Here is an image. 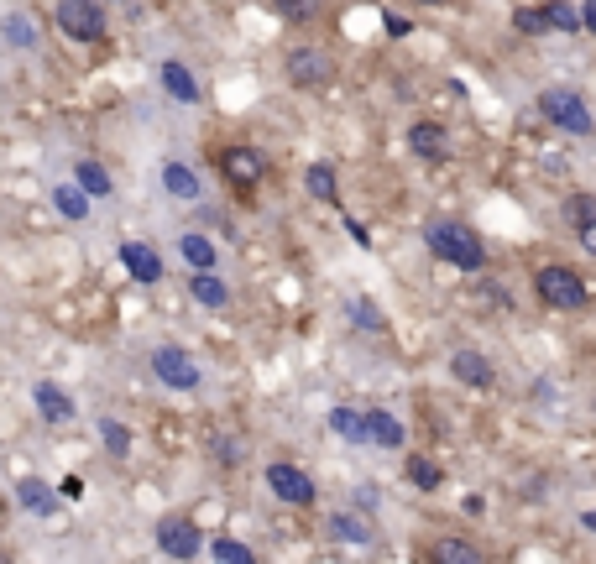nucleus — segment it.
Returning <instances> with one entry per match:
<instances>
[{"label": "nucleus", "instance_id": "1", "mask_svg": "<svg viewBox=\"0 0 596 564\" xmlns=\"http://www.w3.org/2000/svg\"><path fill=\"white\" fill-rule=\"evenodd\" d=\"M424 246L440 256V262L461 267V272H481L487 267V246H481V235L461 220H429L424 225Z\"/></svg>", "mask_w": 596, "mask_h": 564}, {"label": "nucleus", "instance_id": "2", "mask_svg": "<svg viewBox=\"0 0 596 564\" xmlns=\"http://www.w3.org/2000/svg\"><path fill=\"white\" fill-rule=\"evenodd\" d=\"M534 293L544 309H555V314H576L591 303V282L576 272V267H565V262H549L534 272Z\"/></svg>", "mask_w": 596, "mask_h": 564}, {"label": "nucleus", "instance_id": "3", "mask_svg": "<svg viewBox=\"0 0 596 564\" xmlns=\"http://www.w3.org/2000/svg\"><path fill=\"white\" fill-rule=\"evenodd\" d=\"M539 115L555 131H570V136H591L596 131V115H591V105L576 89H544L539 94Z\"/></svg>", "mask_w": 596, "mask_h": 564}, {"label": "nucleus", "instance_id": "4", "mask_svg": "<svg viewBox=\"0 0 596 564\" xmlns=\"http://www.w3.org/2000/svg\"><path fill=\"white\" fill-rule=\"evenodd\" d=\"M53 21L74 42H105V6H95V0H58Z\"/></svg>", "mask_w": 596, "mask_h": 564}, {"label": "nucleus", "instance_id": "5", "mask_svg": "<svg viewBox=\"0 0 596 564\" xmlns=\"http://www.w3.org/2000/svg\"><path fill=\"white\" fill-rule=\"evenodd\" d=\"M283 74L293 89H325L335 79V58L325 53V47H293L288 63H283Z\"/></svg>", "mask_w": 596, "mask_h": 564}, {"label": "nucleus", "instance_id": "6", "mask_svg": "<svg viewBox=\"0 0 596 564\" xmlns=\"http://www.w3.org/2000/svg\"><path fill=\"white\" fill-rule=\"evenodd\" d=\"M157 549H163L168 559H178V564H189V559L204 549V533H199L194 517L173 512V517H163V523H157Z\"/></svg>", "mask_w": 596, "mask_h": 564}, {"label": "nucleus", "instance_id": "7", "mask_svg": "<svg viewBox=\"0 0 596 564\" xmlns=\"http://www.w3.org/2000/svg\"><path fill=\"white\" fill-rule=\"evenodd\" d=\"M152 371H157V382L173 387V392H194L199 387V366H194V356L183 345H157L152 350Z\"/></svg>", "mask_w": 596, "mask_h": 564}, {"label": "nucleus", "instance_id": "8", "mask_svg": "<svg viewBox=\"0 0 596 564\" xmlns=\"http://www.w3.org/2000/svg\"><path fill=\"white\" fill-rule=\"evenodd\" d=\"M220 173L231 188H241V194H251V188H262L267 178V157L257 147H225L220 152Z\"/></svg>", "mask_w": 596, "mask_h": 564}, {"label": "nucleus", "instance_id": "9", "mask_svg": "<svg viewBox=\"0 0 596 564\" xmlns=\"http://www.w3.org/2000/svg\"><path fill=\"white\" fill-rule=\"evenodd\" d=\"M267 491H272L278 502H288V507H314V481H309L298 465H288V460L267 465Z\"/></svg>", "mask_w": 596, "mask_h": 564}, {"label": "nucleus", "instance_id": "10", "mask_svg": "<svg viewBox=\"0 0 596 564\" xmlns=\"http://www.w3.org/2000/svg\"><path fill=\"white\" fill-rule=\"evenodd\" d=\"M450 376L461 387H471V392H487L497 382V371H492V361L481 356V350H455V356H450Z\"/></svg>", "mask_w": 596, "mask_h": 564}, {"label": "nucleus", "instance_id": "11", "mask_svg": "<svg viewBox=\"0 0 596 564\" xmlns=\"http://www.w3.org/2000/svg\"><path fill=\"white\" fill-rule=\"evenodd\" d=\"M121 267L142 282V288H152V282H163V256H157L147 241H121Z\"/></svg>", "mask_w": 596, "mask_h": 564}, {"label": "nucleus", "instance_id": "12", "mask_svg": "<svg viewBox=\"0 0 596 564\" xmlns=\"http://www.w3.org/2000/svg\"><path fill=\"white\" fill-rule=\"evenodd\" d=\"M429 564H487V554H481L471 538L445 533V538H434V544H429Z\"/></svg>", "mask_w": 596, "mask_h": 564}, {"label": "nucleus", "instance_id": "13", "mask_svg": "<svg viewBox=\"0 0 596 564\" xmlns=\"http://www.w3.org/2000/svg\"><path fill=\"white\" fill-rule=\"evenodd\" d=\"M157 79H163V89L173 94V100H183V105H199V79L189 74V63H178V58H168L163 68H157Z\"/></svg>", "mask_w": 596, "mask_h": 564}, {"label": "nucleus", "instance_id": "14", "mask_svg": "<svg viewBox=\"0 0 596 564\" xmlns=\"http://www.w3.org/2000/svg\"><path fill=\"white\" fill-rule=\"evenodd\" d=\"M32 403H37V413L48 418V423H68V418H74V397H68L58 382H37L32 387Z\"/></svg>", "mask_w": 596, "mask_h": 564}, {"label": "nucleus", "instance_id": "15", "mask_svg": "<svg viewBox=\"0 0 596 564\" xmlns=\"http://www.w3.org/2000/svg\"><path fill=\"white\" fill-rule=\"evenodd\" d=\"M366 444H382V450H403V423L387 408H366Z\"/></svg>", "mask_w": 596, "mask_h": 564}, {"label": "nucleus", "instance_id": "16", "mask_svg": "<svg viewBox=\"0 0 596 564\" xmlns=\"http://www.w3.org/2000/svg\"><path fill=\"white\" fill-rule=\"evenodd\" d=\"M325 533L335 538V544H356V549L377 538V533H372V523H366V517H356V512H335L330 523H325Z\"/></svg>", "mask_w": 596, "mask_h": 564}, {"label": "nucleus", "instance_id": "17", "mask_svg": "<svg viewBox=\"0 0 596 564\" xmlns=\"http://www.w3.org/2000/svg\"><path fill=\"white\" fill-rule=\"evenodd\" d=\"M408 147H414L419 157H429V162H440L445 157V126L440 121H414L408 126Z\"/></svg>", "mask_w": 596, "mask_h": 564}, {"label": "nucleus", "instance_id": "18", "mask_svg": "<svg viewBox=\"0 0 596 564\" xmlns=\"http://www.w3.org/2000/svg\"><path fill=\"white\" fill-rule=\"evenodd\" d=\"M178 251H183V262H189L194 272H215V262H220V251H215V241L210 235H199V230H189L178 241Z\"/></svg>", "mask_w": 596, "mask_h": 564}, {"label": "nucleus", "instance_id": "19", "mask_svg": "<svg viewBox=\"0 0 596 564\" xmlns=\"http://www.w3.org/2000/svg\"><path fill=\"white\" fill-rule=\"evenodd\" d=\"M189 293H194V303H204V309H225V303H231V288H225L215 272H194Z\"/></svg>", "mask_w": 596, "mask_h": 564}, {"label": "nucleus", "instance_id": "20", "mask_svg": "<svg viewBox=\"0 0 596 564\" xmlns=\"http://www.w3.org/2000/svg\"><path fill=\"white\" fill-rule=\"evenodd\" d=\"M74 188L84 199H105L116 183H110V173L100 168V162H74Z\"/></svg>", "mask_w": 596, "mask_h": 564}, {"label": "nucleus", "instance_id": "21", "mask_svg": "<svg viewBox=\"0 0 596 564\" xmlns=\"http://www.w3.org/2000/svg\"><path fill=\"white\" fill-rule=\"evenodd\" d=\"M346 314H351V324H356V329H366V335H387V314H382L366 293H356V298L346 303Z\"/></svg>", "mask_w": 596, "mask_h": 564}, {"label": "nucleus", "instance_id": "22", "mask_svg": "<svg viewBox=\"0 0 596 564\" xmlns=\"http://www.w3.org/2000/svg\"><path fill=\"white\" fill-rule=\"evenodd\" d=\"M163 188L173 199H199V173L183 168V162H163Z\"/></svg>", "mask_w": 596, "mask_h": 564}, {"label": "nucleus", "instance_id": "23", "mask_svg": "<svg viewBox=\"0 0 596 564\" xmlns=\"http://www.w3.org/2000/svg\"><path fill=\"white\" fill-rule=\"evenodd\" d=\"M16 502L27 507V512H42V517H48V512L58 507V502H53V486H42L37 476H27V481L16 486Z\"/></svg>", "mask_w": 596, "mask_h": 564}, {"label": "nucleus", "instance_id": "24", "mask_svg": "<svg viewBox=\"0 0 596 564\" xmlns=\"http://www.w3.org/2000/svg\"><path fill=\"white\" fill-rule=\"evenodd\" d=\"M330 429L346 439V444H366V413H356V408H330Z\"/></svg>", "mask_w": 596, "mask_h": 564}, {"label": "nucleus", "instance_id": "25", "mask_svg": "<svg viewBox=\"0 0 596 564\" xmlns=\"http://www.w3.org/2000/svg\"><path fill=\"white\" fill-rule=\"evenodd\" d=\"M53 209H58L63 220H89V199L79 194L74 183H58V188H53Z\"/></svg>", "mask_w": 596, "mask_h": 564}, {"label": "nucleus", "instance_id": "26", "mask_svg": "<svg viewBox=\"0 0 596 564\" xmlns=\"http://www.w3.org/2000/svg\"><path fill=\"white\" fill-rule=\"evenodd\" d=\"M100 444H105V455L126 460L131 455V429H126L121 418H100Z\"/></svg>", "mask_w": 596, "mask_h": 564}, {"label": "nucleus", "instance_id": "27", "mask_svg": "<svg viewBox=\"0 0 596 564\" xmlns=\"http://www.w3.org/2000/svg\"><path fill=\"white\" fill-rule=\"evenodd\" d=\"M408 481H414L419 491H440V481H445V470L434 465L429 455H408Z\"/></svg>", "mask_w": 596, "mask_h": 564}, {"label": "nucleus", "instance_id": "28", "mask_svg": "<svg viewBox=\"0 0 596 564\" xmlns=\"http://www.w3.org/2000/svg\"><path fill=\"white\" fill-rule=\"evenodd\" d=\"M210 554H215V564H257V554L241 538H210Z\"/></svg>", "mask_w": 596, "mask_h": 564}, {"label": "nucleus", "instance_id": "29", "mask_svg": "<svg viewBox=\"0 0 596 564\" xmlns=\"http://www.w3.org/2000/svg\"><path fill=\"white\" fill-rule=\"evenodd\" d=\"M309 194L319 199V204H335L340 194H335V173H330V162H314V168H309Z\"/></svg>", "mask_w": 596, "mask_h": 564}, {"label": "nucleus", "instance_id": "30", "mask_svg": "<svg viewBox=\"0 0 596 564\" xmlns=\"http://www.w3.org/2000/svg\"><path fill=\"white\" fill-rule=\"evenodd\" d=\"M513 27L523 37H549V16H544V6H518L513 11Z\"/></svg>", "mask_w": 596, "mask_h": 564}, {"label": "nucleus", "instance_id": "31", "mask_svg": "<svg viewBox=\"0 0 596 564\" xmlns=\"http://www.w3.org/2000/svg\"><path fill=\"white\" fill-rule=\"evenodd\" d=\"M544 16H549V32H581V16H576V6H544Z\"/></svg>", "mask_w": 596, "mask_h": 564}, {"label": "nucleus", "instance_id": "32", "mask_svg": "<svg viewBox=\"0 0 596 564\" xmlns=\"http://www.w3.org/2000/svg\"><path fill=\"white\" fill-rule=\"evenodd\" d=\"M6 42L11 47H32L37 42V27H32L27 16H6Z\"/></svg>", "mask_w": 596, "mask_h": 564}, {"label": "nucleus", "instance_id": "33", "mask_svg": "<svg viewBox=\"0 0 596 564\" xmlns=\"http://www.w3.org/2000/svg\"><path fill=\"white\" fill-rule=\"evenodd\" d=\"M565 215L576 220V225L596 220V199H591V194H570V199H565Z\"/></svg>", "mask_w": 596, "mask_h": 564}, {"label": "nucleus", "instance_id": "34", "mask_svg": "<svg viewBox=\"0 0 596 564\" xmlns=\"http://www.w3.org/2000/svg\"><path fill=\"white\" fill-rule=\"evenodd\" d=\"M215 460L236 470V465L246 460V444H241V439H215Z\"/></svg>", "mask_w": 596, "mask_h": 564}, {"label": "nucleus", "instance_id": "35", "mask_svg": "<svg viewBox=\"0 0 596 564\" xmlns=\"http://www.w3.org/2000/svg\"><path fill=\"white\" fill-rule=\"evenodd\" d=\"M346 230H351V241H356V246H366V251H372V230H366L356 215H346Z\"/></svg>", "mask_w": 596, "mask_h": 564}, {"label": "nucleus", "instance_id": "36", "mask_svg": "<svg viewBox=\"0 0 596 564\" xmlns=\"http://www.w3.org/2000/svg\"><path fill=\"white\" fill-rule=\"evenodd\" d=\"M382 27L393 32V37H408V16H398V11H382Z\"/></svg>", "mask_w": 596, "mask_h": 564}, {"label": "nucleus", "instance_id": "37", "mask_svg": "<svg viewBox=\"0 0 596 564\" xmlns=\"http://www.w3.org/2000/svg\"><path fill=\"white\" fill-rule=\"evenodd\" d=\"M576 241H581V246H586V251L596 256V220H586V225H576Z\"/></svg>", "mask_w": 596, "mask_h": 564}, {"label": "nucleus", "instance_id": "38", "mask_svg": "<svg viewBox=\"0 0 596 564\" xmlns=\"http://www.w3.org/2000/svg\"><path fill=\"white\" fill-rule=\"evenodd\" d=\"M576 16H581V32L596 37V6H576Z\"/></svg>", "mask_w": 596, "mask_h": 564}, {"label": "nucleus", "instance_id": "39", "mask_svg": "<svg viewBox=\"0 0 596 564\" xmlns=\"http://www.w3.org/2000/svg\"><path fill=\"white\" fill-rule=\"evenodd\" d=\"M272 11H278V16H293V21H298V16H309L314 6H288V0H278V6H272Z\"/></svg>", "mask_w": 596, "mask_h": 564}, {"label": "nucleus", "instance_id": "40", "mask_svg": "<svg viewBox=\"0 0 596 564\" xmlns=\"http://www.w3.org/2000/svg\"><path fill=\"white\" fill-rule=\"evenodd\" d=\"M581 523H586V528H591V533H596V507H591V512H586V517H581Z\"/></svg>", "mask_w": 596, "mask_h": 564}]
</instances>
